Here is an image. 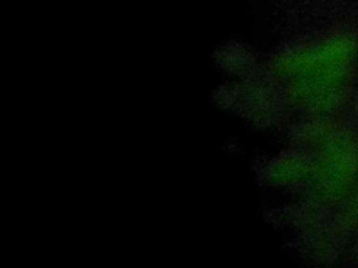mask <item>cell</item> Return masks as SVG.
Listing matches in <instances>:
<instances>
[{
    "label": "cell",
    "instance_id": "cell-1",
    "mask_svg": "<svg viewBox=\"0 0 358 268\" xmlns=\"http://www.w3.org/2000/svg\"><path fill=\"white\" fill-rule=\"evenodd\" d=\"M358 177V145L351 137L336 140L320 166V187L329 198L348 195Z\"/></svg>",
    "mask_w": 358,
    "mask_h": 268
},
{
    "label": "cell",
    "instance_id": "cell-2",
    "mask_svg": "<svg viewBox=\"0 0 358 268\" xmlns=\"http://www.w3.org/2000/svg\"><path fill=\"white\" fill-rule=\"evenodd\" d=\"M350 211H351V214L354 216L358 218V191L354 194V197H352V200L350 202Z\"/></svg>",
    "mask_w": 358,
    "mask_h": 268
}]
</instances>
